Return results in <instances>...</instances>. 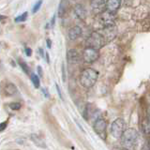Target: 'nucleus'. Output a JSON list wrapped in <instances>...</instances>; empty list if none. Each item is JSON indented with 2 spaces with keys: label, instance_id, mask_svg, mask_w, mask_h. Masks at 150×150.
Listing matches in <instances>:
<instances>
[{
  "label": "nucleus",
  "instance_id": "nucleus-1",
  "mask_svg": "<svg viewBox=\"0 0 150 150\" xmlns=\"http://www.w3.org/2000/svg\"><path fill=\"white\" fill-rule=\"evenodd\" d=\"M98 77V72L96 69L88 68L83 69L80 75V83L84 88H91L95 86Z\"/></svg>",
  "mask_w": 150,
  "mask_h": 150
},
{
  "label": "nucleus",
  "instance_id": "nucleus-2",
  "mask_svg": "<svg viewBox=\"0 0 150 150\" xmlns=\"http://www.w3.org/2000/svg\"><path fill=\"white\" fill-rule=\"evenodd\" d=\"M106 43L107 40L104 36L101 34L100 31H95L91 33L86 40V47H90V48H94L97 50H100V48H102Z\"/></svg>",
  "mask_w": 150,
  "mask_h": 150
},
{
  "label": "nucleus",
  "instance_id": "nucleus-3",
  "mask_svg": "<svg viewBox=\"0 0 150 150\" xmlns=\"http://www.w3.org/2000/svg\"><path fill=\"white\" fill-rule=\"evenodd\" d=\"M120 138L122 144L125 145L126 147H132L137 143L139 134L137 130L134 129H126Z\"/></svg>",
  "mask_w": 150,
  "mask_h": 150
},
{
  "label": "nucleus",
  "instance_id": "nucleus-4",
  "mask_svg": "<svg viewBox=\"0 0 150 150\" xmlns=\"http://www.w3.org/2000/svg\"><path fill=\"white\" fill-rule=\"evenodd\" d=\"M126 129L125 121L122 118H117L112 122L111 127V133L115 138H120L121 135L123 134L124 130Z\"/></svg>",
  "mask_w": 150,
  "mask_h": 150
},
{
  "label": "nucleus",
  "instance_id": "nucleus-5",
  "mask_svg": "<svg viewBox=\"0 0 150 150\" xmlns=\"http://www.w3.org/2000/svg\"><path fill=\"white\" fill-rule=\"evenodd\" d=\"M82 57L86 63L91 64L98 59V57H100V53H98V50L97 49L86 47V48L83 51Z\"/></svg>",
  "mask_w": 150,
  "mask_h": 150
},
{
  "label": "nucleus",
  "instance_id": "nucleus-6",
  "mask_svg": "<svg viewBox=\"0 0 150 150\" xmlns=\"http://www.w3.org/2000/svg\"><path fill=\"white\" fill-rule=\"evenodd\" d=\"M94 130L103 140L106 139V130H107V123L103 118H98L94 123Z\"/></svg>",
  "mask_w": 150,
  "mask_h": 150
},
{
  "label": "nucleus",
  "instance_id": "nucleus-7",
  "mask_svg": "<svg viewBox=\"0 0 150 150\" xmlns=\"http://www.w3.org/2000/svg\"><path fill=\"white\" fill-rule=\"evenodd\" d=\"M106 0H91L90 6L95 14H100L105 11Z\"/></svg>",
  "mask_w": 150,
  "mask_h": 150
},
{
  "label": "nucleus",
  "instance_id": "nucleus-8",
  "mask_svg": "<svg viewBox=\"0 0 150 150\" xmlns=\"http://www.w3.org/2000/svg\"><path fill=\"white\" fill-rule=\"evenodd\" d=\"M100 20L103 23V26L115 25V13L104 11L100 13Z\"/></svg>",
  "mask_w": 150,
  "mask_h": 150
},
{
  "label": "nucleus",
  "instance_id": "nucleus-9",
  "mask_svg": "<svg viewBox=\"0 0 150 150\" xmlns=\"http://www.w3.org/2000/svg\"><path fill=\"white\" fill-rule=\"evenodd\" d=\"M80 59H81V55L80 53L75 49H70L67 53V60L69 64H75L78 63Z\"/></svg>",
  "mask_w": 150,
  "mask_h": 150
},
{
  "label": "nucleus",
  "instance_id": "nucleus-10",
  "mask_svg": "<svg viewBox=\"0 0 150 150\" xmlns=\"http://www.w3.org/2000/svg\"><path fill=\"white\" fill-rule=\"evenodd\" d=\"M120 0H106L105 9L110 12L115 13L120 8Z\"/></svg>",
  "mask_w": 150,
  "mask_h": 150
},
{
  "label": "nucleus",
  "instance_id": "nucleus-11",
  "mask_svg": "<svg viewBox=\"0 0 150 150\" xmlns=\"http://www.w3.org/2000/svg\"><path fill=\"white\" fill-rule=\"evenodd\" d=\"M81 35H82V28L80 27V26H78V25H75V26L71 27L69 30V33H68L69 39L70 40H77Z\"/></svg>",
  "mask_w": 150,
  "mask_h": 150
},
{
  "label": "nucleus",
  "instance_id": "nucleus-12",
  "mask_svg": "<svg viewBox=\"0 0 150 150\" xmlns=\"http://www.w3.org/2000/svg\"><path fill=\"white\" fill-rule=\"evenodd\" d=\"M74 13L80 20H84L86 18V9L81 4H77L74 7Z\"/></svg>",
  "mask_w": 150,
  "mask_h": 150
},
{
  "label": "nucleus",
  "instance_id": "nucleus-13",
  "mask_svg": "<svg viewBox=\"0 0 150 150\" xmlns=\"http://www.w3.org/2000/svg\"><path fill=\"white\" fill-rule=\"evenodd\" d=\"M4 91H5V94H6L7 96H15L18 93V89L13 83H8L5 86Z\"/></svg>",
  "mask_w": 150,
  "mask_h": 150
},
{
  "label": "nucleus",
  "instance_id": "nucleus-14",
  "mask_svg": "<svg viewBox=\"0 0 150 150\" xmlns=\"http://www.w3.org/2000/svg\"><path fill=\"white\" fill-rule=\"evenodd\" d=\"M67 8H68V0H61L57 11V15L59 18H62L65 16L66 12H67Z\"/></svg>",
  "mask_w": 150,
  "mask_h": 150
},
{
  "label": "nucleus",
  "instance_id": "nucleus-15",
  "mask_svg": "<svg viewBox=\"0 0 150 150\" xmlns=\"http://www.w3.org/2000/svg\"><path fill=\"white\" fill-rule=\"evenodd\" d=\"M142 129L144 133H150V116L145 117L142 122Z\"/></svg>",
  "mask_w": 150,
  "mask_h": 150
},
{
  "label": "nucleus",
  "instance_id": "nucleus-16",
  "mask_svg": "<svg viewBox=\"0 0 150 150\" xmlns=\"http://www.w3.org/2000/svg\"><path fill=\"white\" fill-rule=\"evenodd\" d=\"M30 78H31V81H32L33 84H34V86H35L36 88H39V87H40V84L39 76H38V75L35 74V73H31Z\"/></svg>",
  "mask_w": 150,
  "mask_h": 150
},
{
  "label": "nucleus",
  "instance_id": "nucleus-17",
  "mask_svg": "<svg viewBox=\"0 0 150 150\" xmlns=\"http://www.w3.org/2000/svg\"><path fill=\"white\" fill-rule=\"evenodd\" d=\"M28 16V12H23L21 15H19L18 17L15 18V23H23L25 22Z\"/></svg>",
  "mask_w": 150,
  "mask_h": 150
},
{
  "label": "nucleus",
  "instance_id": "nucleus-18",
  "mask_svg": "<svg viewBox=\"0 0 150 150\" xmlns=\"http://www.w3.org/2000/svg\"><path fill=\"white\" fill-rule=\"evenodd\" d=\"M19 65H20L21 69L23 70V72L26 73V74L29 73V68H28V65H27L25 62H23V61L21 60L20 62H19Z\"/></svg>",
  "mask_w": 150,
  "mask_h": 150
},
{
  "label": "nucleus",
  "instance_id": "nucleus-19",
  "mask_svg": "<svg viewBox=\"0 0 150 150\" xmlns=\"http://www.w3.org/2000/svg\"><path fill=\"white\" fill-rule=\"evenodd\" d=\"M9 107H11V109L14 111H18L21 109L22 105L20 102H11V103H9Z\"/></svg>",
  "mask_w": 150,
  "mask_h": 150
},
{
  "label": "nucleus",
  "instance_id": "nucleus-20",
  "mask_svg": "<svg viewBox=\"0 0 150 150\" xmlns=\"http://www.w3.org/2000/svg\"><path fill=\"white\" fill-rule=\"evenodd\" d=\"M41 5H42V0H39V1H38V2L35 4L34 8H33V11H32V12H33V13H36L37 11H39V9L40 8Z\"/></svg>",
  "mask_w": 150,
  "mask_h": 150
},
{
  "label": "nucleus",
  "instance_id": "nucleus-21",
  "mask_svg": "<svg viewBox=\"0 0 150 150\" xmlns=\"http://www.w3.org/2000/svg\"><path fill=\"white\" fill-rule=\"evenodd\" d=\"M7 125H8L7 122H3V123H0V132H1V131H3V130H5V129L7 128Z\"/></svg>",
  "mask_w": 150,
  "mask_h": 150
},
{
  "label": "nucleus",
  "instance_id": "nucleus-22",
  "mask_svg": "<svg viewBox=\"0 0 150 150\" xmlns=\"http://www.w3.org/2000/svg\"><path fill=\"white\" fill-rule=\"evenodd\" d=\"M25 54L27 56H31L32 54V50L30 48H28V47H25Z\"/></svg>",
  "mask_w": 150,
  "mask_h": 150
},
{
  "label": "nucleus",
  "instance_id": "nucleus-23",
  "mask_svg": "<svg viewBox=\"0 0 150 150\" xmlns=\"http://www.w3.org/2000/svg\"><path fill=\"white\" fill-rule=\"evenodd\" d=\"M62 75H63V82H66V75H65V68H64V64H62Z\"/></svg>",
  "mask_w": 150,
  "mask_h": 150
},
{
  "label": "nucleus",
  "instance_id": "nucleus-24",
  "mask_svg": "<svg viewBox=\"0 0 150 150\" xmlns=\"http://www.w3.org/2000/svg\"><path fill=\"white\" fill-rule=\"evenodd\" d=\"M55 86H56V89H57V93H58V95H59V97L62 98V95H61V91H60V88H59V86H58V84H55Z\"/></svg>",
  "mask_w": 150,
  "mask_h": 150
},
{
  "label": "nucleus",
  "instance_id": "nucleus-25",
  "mask_svg": "<svg viewBox=\"0 0 150 150\" xmlns=\"http://www.w3.org/2000/svg\"><path fill=\"white\" fill-rule=\"evenodd\" d=\"M54 23H55V15H54L53 19H52V22H51V26L52 27L54 25Z\"/></svg>",
  "mask_w": 150,
  "mask_h": 150
},
{
  "label": "nucleus",
  "instance_id": "nucleus-26",
  "mask_svg": "<svg viewBox=\"0 0 150 150\" xmlns=\"http://www.w3.org/2000/svg\"><path fill=\"white\" fill-rule=\"evenodd\" d=\"M39 51H40V54L41 57H44V51H43V49H42V48H40Z\"/></svg>",
  "mask_w": 150,
  "mask_h": 150
},
{
  "label": "nucleus",
  "instance_id": "nucleus-27",
  "mask_svg": "<svg viewBox=\"0 0 150 150\" xmlns=\"http://www.w3.org/2000/svg\"><path fill=\"white\" fill-rule=\"evenodd\" d=\"M47 47H48V48H51V47H52V42H51V40L49 39L47 40Z\"/></svg>",
  "mask_w": 150,
  "mask_h": 150
},
{
  "label": "nucleus",
  "instance_id": "nucleus-28",
  "mask_svg": "<svg viewBox=\"0 0 150 150\" xmlns=\"http://www.w3.org/2000/svg\"><path fill=\"white\" fill-rule=\"evenodd\" d=\"M38 71H39L40 75L42 77V75H43V74H42V71H41V67H40V66H39V67H38Z\"/></svg>",
  "mask_w": 150,
  "mask_h": 150
},
{
  "label": "nucleus",
  "instance_id": "nucleus-29",
  "mask_svg": "<svg viewBox=\"0 0 150 150\" xmlns=\"http://www.w3.org/2000/svg\"><path fill=\"white\" fill-rule=\"evenodd\" d=\"M5 19H7L6 16H4V15H0V21H3L5 20Z\"/></svg>",
  "mask_w": 150,
  "mask_h": 150
},
{
  "label": "nucleus",
  "instance_id": "nucleus-30",
  "mask_svg": "<svg viewBox=\"0 0 150 150\" xmlns=\"http://www.w3.org/2000/svg\"><path fill=\"white\" fill-rule=\"evenodd\" d=\"M46 56H47V62H50V61H49V54H46Z\"/></svg>",
  "mask_w": 150,
  "mask_h": 150
},
{
  "label": "nucleus",
  "instance_id": "nucleus-31",
  "mask_svg": "<svg viewBox=\"0 0 150 150\" xmlns=\"http://www.w3.org/2000/svg\"><path fill=\"white\" fill-rule=\"evenodd\" d=\"M148 145H149V148H150V139H149V142H148Z\"/></svg>",
  "mask_w": 150,
  "mask_h": 150
}]
</instances>
